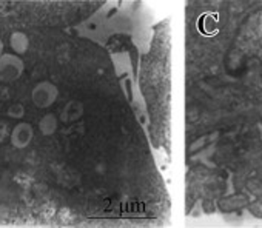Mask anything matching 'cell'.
<instances>
[{
  "mask_svg": "<svg viewBox=\"0 0 262 228\" xmlns=\"http://www.w3.org/2000/svg\"><path fill=\"white\" fill-rule=\"evenodd\" d=\"M10 134V130H8V124L4 122V121H0V144H2Z\"/></svg>",
  "mask_w": 262,
  "mask_h": 228,
  "instance_id": "obj_8",
  "label": "cell"
},
{
  "mask_svg": "<svg viewBox=\"0 0 262 228\" xmlns=\"http://www.w3.org/2000/svg\"><path fill=\"white\" fill-rule=\"evenodd\" d=\"M34 139V128L31 124L28 122H20L17 124L11 134H10V141H11V145L17 150H24L27 148Z\"/></svg>",
  "mask_w": 262,
  "mask_h": 228,
  "instance_id": "obj_3",
  "label": "cell"
},
{
  "mask_svg": "<svg viewBox=\"0 0 262 228\" xmlns=\"http://www.w3.org/2000/svg\"><path fill=\"white\" fill-rule=\"evenodd\" d=\"M8 116L13 119H22L25 116V108L22 103H13L8 108Z\"/></svg>",
  "mask_w": 262,
  "mask_h": 228,
  "instance_id": "obj_7",
  "label": "cell"
},
{
  "mask_svg": "<svg viewBox=\"0 0 262 228\" xmlns=\"http://www.w3.org/2000/svg\"><path fill=\"white\" fill-rule=\"evenodd\" d=\"M57 118L54 114H45L39 122V130L43 136H53L57 131Z\"/></svg>",
  "mask_w": 262,
  "mask_h": 228,
  "instance_id": "obj_6",
  "label": "cell"
},
{
  "mask_svg": "<svg viewBox=\"0 0 262 228\" xmlns=\"http://www.w3.org/2000/svg\"><path fill=\"white\" fill-rule=\"evenodd\" d=\"M10 45H11V50L14 51V54L20 56V54H25L30 48V39L25 33L22 31H16L11 34L10 37Z\"/></svg>",
  "mask_w": 262,
  "mask_h": 228,
  "instance_id": "obj_5",
  "label": "cell"
},
{
  "mask_svg": "<svg viewBox=\"0 0 262 228\" xmlns=\"http://www.w3.org/2000/svg\"><path fill=\"white\" fill-rule=\"evenodd\" d=\"M25 71V63L20 56L13 53H4L0 57V82L13 83L20 79Z\"/></svg>",
  "mask_w": 262,
  "mask_h": 228,
  "instance_id": "obj_1",
  "label": "cell"
},
{
  "mask_svg": "<svg viewBox=\"0 0 262 228\" xmlns=\"http://www.w3.org/2000/svg\"><path fill=\"white\" fill-rule=\"evenodd\" d=\"M59 97V88L48 82H39L31 91V100L37 108H50Z\"/></svg>",
  "mask_w": 262,
  "mask_h": 228,
  "instance_id": "obj_2",
  "label": "cell"
},
{
  "mask_svg": "<svg viewBox=\"0 0 262 228\" xmlns=\"http://www.w3.org/2000/svg\"><path fill=\"white\" fill-rule=\"evenodd\" d=\"M4 48H5V45H4V40L0 39V57L4 56Z\"/></svg>",
  "mask_w": 262,
  "mask_h": 228,
  "instance_id": "obj_9",
  "label": "cell"
},
{
  "mask_svg": "<svg viewBox=\"0 0 262 228\" xmlns=\"http://www.w3.org/2000/svg\"><path fill=\"white\" fill-rule=\"evenodd\" d=\"M83 114V105L77 100H71L65 105V108L62 109V116L60 119L63 122H76L82 118Z\"/></svg>",
  "mask_w": 262,
  "mask_h": 228,
  "instance_id": "obj_4",
  "label": "cell"
}]
</instances>
